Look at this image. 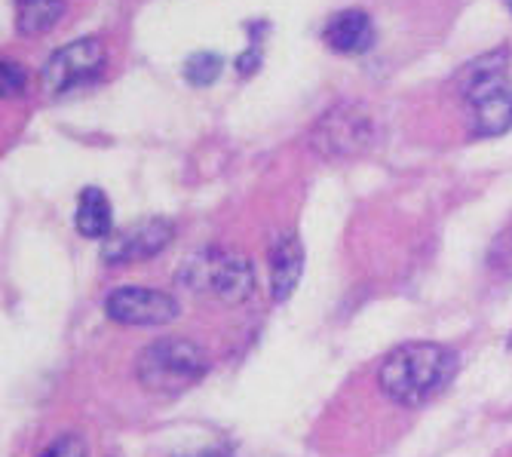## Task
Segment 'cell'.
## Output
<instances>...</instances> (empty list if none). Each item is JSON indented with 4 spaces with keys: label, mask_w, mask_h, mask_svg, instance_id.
Wrapping results in <instances>:
<instances>
[{
    "label": "cell",
    "mask_w": 512,
    "mask_h": 457,
    "mask_svg": "<svg viewBox=\"0 0 512 457\" xmlns=\"http://www.w3.org/2000/svg\"><path fill=\"white\" fill-rule=\"evenodd\" d=\"M181 286L200 295H215L227 304H240L255 292L252 261L240 252L227 249H203L191 255L178 270Z\"/></svg>",
    "instance_id": "277c9868"
},
{
    "label": "cell",
    "mask_w": 512,
    "mask_h": 457,
    "mask_svg": "<svg viewBox=\"0 0 512 457\" xmlns=\"http://www.w3.org/2000/svg\"><path fill=\"white\" fill-rule=\"evenodd\" d=\"M28 83V74L19 62L4 59V99H16Z\"/></svg>",
    "instance_id": "9a60e30c"
},
{
    "label": "cell",
    "mask_w": 512,
    "mask_h": 457,
    "mask_svg": "<svg viewBox=\"0 0 512 457\" xmlns=\"http://www.w3.org/2000/svg\"><path fill=\"white\" fill-rule=\"evenodd\" d=\"M181 457H234V454H230V451H221V448H203V451L181 454Z\"/></svg>",
    "instance_id": "e0dca14e"
},
{
    "label": "cell",
    "mask_w": 512,
    "mask_h": 457,
    "mask_svg": "<svg viewBox=\"0 0 512 457\" xmlns=\"http://www.w3.org/2000/svg\"><path fill=\"white\" fill-rule=\"evenodd\" d=\"M105 310L120 326H166L178 316V301L157 289L123 286L114 289L105 301Z\"/></svg>",
    "instance_id": "8992f818"
},
{
    "label": "cell",
    "mask_w": 512,
    "mask_h": 457,
    "mask_svg": "<svg viewBox=\"0 0 512 457\" xmlns=\"http://www.w3.org/2000/svg\"><path fill=\"white\" fill-rule=\"evenodd\" d=\"M40 457H86V442H83L80 436L68 433V436L56 439Z\"/></svg>",
    "instance_id": "5bb4252c"
},
{
    "label": "cell",
    "mask_w": 512,
    "mask_h": 457,
    "mask_svg": "<svg viewBox=\"0 0 512 457\" xmlns=\"http://www.w3.org/2000/svg\"><path fill=\"white\" fill-rule=\"evenodd\" d=\"M368 139H371V120L353 105H341L329 111L313 129V148L322 157H353L365 151Z\"/></svg>",
    "instance_id": "52a82bcc"
},
{
    "label": "cell",
    "mask_w": 512,
    "mask_h": 457,
    "mask_svg": "<svg viewBox=\"0 0 512 457\" xmlns=\"http://www.w3.org/2000/svg\"><path fill=\"white\" fill-rule=\"evenodd\" d=\"M105 68V47L99 37H80L56 50L40 71V86L46 96H65L77 86L92 83Z\"/></svg>",
    "instance_id": "5b68a950"
},
{
    "label": "cell",
    "mask_w": 512,
    "mask_h": 457,
    "mask_svg": "<svg viewBox=\"0 0 512 457\" xmlns=\"http://www.w3.org/2000/svg\"><path fill=\"white\" fill-rule=\"evenodd\" d=\"M304 273V246L298 234H283L270 249V292L273 301H289Z\"/></svg>",
    "instance_id": "30bf717a"
},
{
    "label": "cell",
    "mask_w": 512,
    "mask_h": 457,
    "mask_svg": "<svg viewBox=\"0 0 512 457\" xmlns=\"http://www.w3.org/2000/svg\"><path fill=\"white\" fill-rule=\"evenodd\" d=\"M509 7H512V0H509Z\"/></svg>",
    "instance_id": "ac0fdd59"
},
{
    "label": "cell",
    "mask_w": 512,
    "mask_h": 457,
    "mask_svg": "<svg viewBox=\"0 0 512 457\" xmlns=\"http://www.w3.org/2000/svg\"><path fill=\"white\" fill-rule=\"evenodd\" d=\"M457 372V356L445 344L411 341L396 347L378 372L381 390L399 405H424L439 396Z\"/></svg>",
    "instance_id": "6da1fadb"
},
{
    "label": "cell",
    "mask_w": 512,
    "mask_h": 457,
    "mask_svg": "<svg viewBox=\"0 0 512 457\" xmlns=\"http://www.w3.org/2000/svg\"><path fill=\"white\" fill-rule=\"evenodd\" d=\"M503 65L506 56L491 53L460 77V93L467 99L473 132L482 139L512 129V83L503 77Z\"/></svg>",
    "instance_id": "7a4b0ae2"
},
{
    "label": "cell",
    "mask_w": 512,
    "mask_h": 457,
    "mask_svg": "<svg viewBox=\"0 0 512 457\" xmlns=\"http://www.w3.org/2000/svg\"><path fill=\"white\" fill-rule=\"evenodd\" d=\"M206 369V353L188 338H160L135 362L138 381L154 396H181L203 381Z\"/></svg>",
    "instance_id": "3957f363"
},
{
    "label": "cell",
    "mask_w": 512,
    "mask_h": 457,
    "mask_svg": "<svg viewBox=\"0 0 512 457\" xmlns=\"http://www.w3.org/2000/svg\"><path fill=\"white\" fill-rule=\"evenodd\" d=\"M322 37L341 56H362L375 47V25L362 10H341L329 19Z\"/></svg>",
    "instance_id": "9c48e42d"
},
{
    "label": "cell",
    "mask_w": 512,
    "mask_h": 457,
    "mask_svg": "<svg viewBox=\"0 0 512 457\" xmlns=\"http://www.w3.org/2000/svg\"><path fill=\"white\" fill-rule=\"evenodd\" d=\"M74 224H77V231L83 237H89V240H102V237L114 234V212H111V203H108L105 191H99V188H83L80 191Z\"/></svg>",
    "instance_id": "8fae6325"
},
{
    "label": "cell",
    "mask_w": 512,
    "mask_h": 457,
    "mask_svg": "<svg viewBox=\"0 0 512 457\" xmlns=\"http://www.w3.org/2000/svg\"><path fill=\"white\" fill-rule=\"evenodd\" d=\"M488 261H491V267H494L497 273H509V277H512V231L503 234V237L494 243Z\"/></svg>",
    "instance_id": "2e32d148"
},
{
    "label": "cell",
    "mask_w": 512,
    "mask_h": 457,
    "mask_svg": "<svg viewBox=\"0 0 512 457\" xmlns=\"http://www.w3.org/2000/svg\"><path fill=\"white\" fill-rule=\"evenodd\" d=\"M221 56L218 53H209V50H200V53H194L188 62H184V77H188L194 86H209V83H215L218 80V74H221Z\"/></svg>",
    "instance_id": "4fadbf2b"
},
{
    "label": "cell",
    "mask_w": 512,
    "mask_h": 457,
    "mask_svg": "<svg viewBox=\"0 0 512 457\" xmlns=\"http://www.w3.org/2000/svg\"><path fill=\"white\" fill-rule=\"evenodd\" d=\"M65 13V0H16V28L25 37L53 31Z\"/></svg>",
    "instance_id": "7c38bea8"
},
{
    "label": "cell",
    "mask_w": 512,
    "mask_h": 457,
    "mask_svg": "<svg viewBox=\"0 0 512 457\" xmlns=\"http://www.w3.org/2000/svg\"><path fill=\"white\" fill-rule=\"evenodd\" d=\"M172 240V224L166 218H145L132 227L111 234L105 243V261L108 264H129L145 261L157 252H163Z\"/></svg>",
    "instance_id": "ba28073f"
}]
</instances>
